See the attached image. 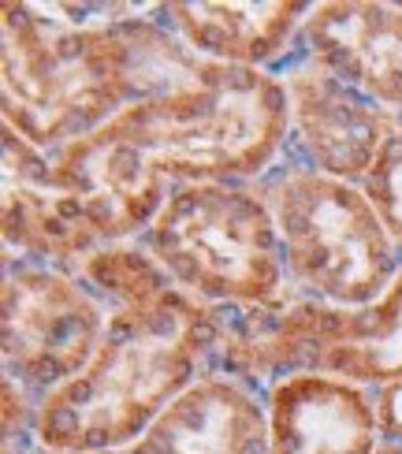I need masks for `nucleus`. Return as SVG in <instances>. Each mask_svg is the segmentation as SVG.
<instances>
[{"label": "nucleus", "mask_w": 402, "mask_h": 454, "mask_svg": "<svg viewBox=\"0 0 402 454\" xmlns=\"http://www.w3.org/2000/svg\"><path fill=\"white\" fill-rule=\"evenodd\" d=\"M4 454H42V447H34V450H30V447H23V443H19V447L12 443V447H4Z\"/></svg>", "instance_id": "dca6fc26"}, {"label": "nucleus", "mask_w": 402, "mask_h": 454, "mask_svg": "<svg viewBox=\"0 0 402 454\" xmlns=\"http://www.w3.org/2000/svg\"><path fill=\"white\" fill-rule=\"evenodd\" d=\"M291 105V142L302 153V168L361 186L380 149L402 130V116L380 108L335 71L305 56L283 74Z\"/></svg>", "instance_id": "6e6552de"}, {"label": "nucleus", "mask_w": 402, "mask_h": 454, "mask_svg": "<svg viewBox=\"0 0 402 454\" xmlns=\"http://www.w3.org/2000/svg\"><path fill=\"white\" fill-rule=\"evenodd\" d=\"M0 313L4 376L23 384L37 403L90 365L108 325L105 301L75 272L12 254H4Z\"/></svg>", "instance_id": "0eeeda50"}, {"label": "nucleus", "mask_w": 402, "mask_h": 454, "mask_svg": "<svg viewBox=\"0 0 402 454\" xmlns=\"http://www.w3.org/2000/svg\"><path fill=\"white\" fill-rule=\"evenodd\" d=\"M380 443H402V384L373 391Z\"/></svg>", "instance_id": "2eb2a0df"}, {"label": "nucleus", "mask_w": 402, "mask_h": 454, "mask_svg": "<svg viewBox=\"0 0 402 454\" xmlns=\"http://www.w3.org/2000/svg\"><path fill=\"white\" fill-rule=\"evenodd\" d=\"M376 454H402V443H380Z\"/></svg>", "instance_id": "f3484780"}, {"label": "nucleus", "mask_w": 402, "mask_h": 454, "mask_svg": "<svg viewBox=\"0 0 402 454\" xmlns=\"http://www.w3.org/2000/svg\"><path fill=\"white\" fill-rule=\"evenodd\" d=\"M268 454H376L373 391L317 372L283 376L264 391Z\"/></svg>", "instance_id": "9d476101"}, {"label": "nucleus", "mask_w": 402, "mask_h": 454, "mask_svg": "<svg viewBox=\"0 0 402 454\" xmlns=\"http://www.w3.org/2000/svg\"><path fill=\"white\" fill-rule=\"evenodd\" d=\"M310 60L335 71L380 108L402 116V8L373 0H324L302 23Z\"/></svg>", "instance_id": "1a4fd4ad"}, {"label": "nucleus", "mask_w": 402, "mask_h": 454, "mask_svg": "<svg viewBox=\"0 0 402 454\" xmlns=\"http://www.w3.org/2000/svg\"><path fill=\"white\" fill-rule=\"evenodd\" d=\"M361 191L373 201V209L384 223L388 239L395 242V250L402 257V130L391 135V142L380 149V157L373 164V172L361 183Z\"/></svg>", "instance_id": "4468645a"}, {"label": "nucleus", "mask_w": 402, "mask_h": 454, "mask_svg": "<svg viewBox=\"0 0 402 454\" xmlns=\"http://www.w3.org/2000/svg\"><path fill=\"white\" fill-rule=\"evenodd\" d=\"M142 250L205 306H283L295 298L272 205L250 183L176 186L142 235Z\"/></svg>", "instance_id": "39448f33"}, {"label": "nucleus", "mask_w": 402, "mask_h": 454, "mask_svg": "<svg viewBox=\"0 0 402 454\" xmlns=\"http://www.w3.org/2000/svg\"><path fill=\"white\" fill-rule=\"evenodd\" d=\"M105 301L108 325L90 365L37 403L42 454H101L127 447L209 372L217 309L171 283L142 242L105 246L75 269Z\"/></svg>", "instance_id": "f257e3e1"}, {"label": "nucleus", "mask_w": 402, "mask_h": 454, "mask_svg": "<svg viewBox=\"0 0 402 454\" xmlns=\"http://www.w3.org/2000/svg\"><path fill=\"white\" fill-rule=\"evenodd\" d=\"M313 4L264 0V4H153L146 15L171 30L186 49L213 64L268 71L302 37Z\"/></svg>", "instance_id": "ddd939ff"}, {"label": "nucleus", "mask_w": 402, "mask_h": 454, "mask_svg": "<svg viewBox=\"0 0 402 454\" xmlns=\"http://www.w3.org/2000/svg\"><path fill=\"white\" fill-rule=\"evenodd\" d=\"M220 339L209 372L272 387L283 376L317 372L380 391L402 384V272L369 306L291 298L283 306H213Z\"/></svg>", "instance_id": "20e7f679"}, {"label": "nucleus", "mask_w": 402, "mask_h": 454, "mask_svg": "<svg viewBox=\"0 0 402 454\" xmlns=\"http://www.w3.org/2000/svg\"><path fill=\"white\" fill-rule=\"evenodd\" d=\"M101 454H268L264 395L205 372L134 443Z\"/></svg>", "instance_id": "9b49d317"}, {"label": "nucleus", "mask_w": 402, "mask_h": 454, "mask_svg": "<svg viewBox=\"0 0 402 454\" xmlns=\"http://www.w3.org/2000/svg\"><path fill=\"white\" fill-rule=\"evenodd\" d=\"M261 191L272 205L287 287L328 306H369L402 272L373 201L354 183L291 164Z\"/></svg>", "instance_id": "423d86ee"}, {"label": "nucleus", "mask_w": 402, "mask_h": 454, "mask_svg": "<svg viewBox=\"0 0 402 454\" xmlns=\"http://www.w3.org/2000/svg\"><path fill=\"white\" fill-rule=\"evenodd\" d=\"M4 191H0V231L4 254L75 272L90 257L67 216L64 191L52 179L49 153L4 127Z\"/></svg>", "instance_id": "f8f14e48"}, {"label": "nucleus", "mask_w": 402, "mask_h": 454, "mask_svg": "<svg viewBox=\"0 0 402 454\" xmlns=\"http://www.w3.org/2000/svg\"><path fill=\"white\" fill-rule=\"evenodd\" d=\"M98 135L120 142L171 186L250 183L291 138V105L272 71L201 60L153 98L134 101Z\"/></svg>", "instance_id": "7ed1b4c3"}, {"label": "nucleus", "mask_w": 402, "mask_h": 454, "mask_svg": "<svg viewBox=\"0 0 402 454\" xmlns=\"http://www.w3.org/2000/svg\"><path fill=\"white\" fill-rule=\"evenodd\" d=\"M146 12L120 23L60 27L30 0L0 8L4 127L56 153L183 79L201 56Z\"/></svg>", "instance_id": "f03ea898"}]
</instances>
